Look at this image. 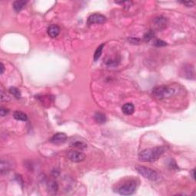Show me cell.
Wrapping results in <instances>:
<instances>
[{
  "instance_id": "6da1fadb",
  "label": "cell",
  "mask_w": 196,
  "mask_h": 196,
  "mask_svg": "<svg viewBox=\"0 0 196 196\" xmlns=\"http://www.w3.org/2000/svg\"><path fill=\"white\" fill-rule=\"evenodd\" d=\"M165 151L166 148L164 146H156L152 149H145L139 153V159L142 162H152L158 160Z\"/></svg>"
},
{
  "instance_id": "7a4b0ae2",
  "label": "cell",
  "mask_w": 196,
  "mask_h": 196,
  "mask_svg": "<svg viewBox=\"0 0 196 196\" xmlns=\"http://www.w3.org/2000/svg\"><path fill=\"white\" fill-rule=\"evenodd\" d=\"M174 88L171 87L169 86H162L156 87L152 90V94L157 99H165V98H169L175 94Z\"/></svg>"
},
{
  "instance_id": "3957f363",
  "label": "cell",
  "mask_w": 196,
  "mask_h": 196,
  "mask_svg": "<svg viewBox=\"0 0 196 196\" xmlns=\"http://www.w3.org/2000/svg\"><path fill=\"white\" fill-rule=\"evenodd\" d=\"M136 169L141 176H143V177L149 179V180L159 181L161 179V176H160L159 173H158L155 170L152 169L150 168H147V167L144 166H137Z\"/></svg>"
},
{
  "instance_id": "277c9868",
  "label": "cell",
  "mask_w": 196,
  "mask_h": 196,
  "mask_svg": "<svg viewBox=\"0 0 196 196\" xmlns=\"http://www.w3.org/2000/svg\"><path fill=\"white\" fill-rule=\"evenodd\" d=\"M137 188V183L135 181H129L118 188V192L123 195H130L134 194Z\"/></svg>"
},
{
  "instance_id": "5b68a950",
  "label": "cell",
  "mask_w": 196,
  "mask_h": 196,
  "mask_svg": "<svg viewBox=\"0 0 196 196\" xmlns=\"http://www.w3.org/2000/svg\"><path fill=\"white\" fill-rule=\"evenodd\" d=\"M68 158L74 162H80L85 159L86 155L83 152L76 150H71L68 152Z\"/></svg>"
},
{
  "instance_id": "8992f818",
  "label": "cell",
  "mask_w": 196,
  "mask_h": 196,
  "mask_svg": "<svg viewBox=\"0 0 196 196\" xmlns=\"http://www.w3.org/2000/svg\"><path fill=\"white\" fill-rule=\"evenodd\" d=\"M107 19L103 15L99 14V13H95L93 14L88 18L87 19V25H94V24H103L106 22Z\"/></svg>"
},
{
  "instance_id": "52a82bcc",
  "label": "cell",
  "mask_w": 196,
  "mask_h": 196,
  "mask_svg": "<svg viewBox=\"0 0 196 196\" xmlns=\"http://www.w3.org/2000/svg\"><path fill=\"white\" fill-rule=\"evenodd\" d=\"M167 24V20L163 16H159L153 19V27L156 30H162L166 28Z\"/></svg>"
},
{
  "instance_id": "ba28073f",
  "label": "cell",
  "mask_w": 196,
  "mask_h": 196,
  "mask_svg": "<svg viewBox=\"0 0 196 196\" xmlns=\"http://www.w3.org/2000/svg\"><path fill=\"white\" fill-rule=\"evenodd\" d=\"M67 140V136L63 133H58V134H55L51 139V142L54 144H63L65 143Z\"/></svg>"
},
{
  "instance_id": "9c48e42d",
  "label": "cell",
  "mask_w": 196,
  "mask_h": 196,
  "mask_svg": "<svg viewBox=\"0 0 196 196\" xmlns=\"http://www.w3.org/2000/svg\"><path fill=\"white\" fill-rule=\"evenodd\" d=\"M182 75L183 77H186V78L191 79L194 78V68L191 66V65H185L184 68H182Z\"/></svg>"
},
{
  "instance_id": "30bf717a",
  "label": "cell",
  "mask_w": 196,
  "mask_h": 196,
  "mask_svg": "<svg viewBox=\"0 0 196 196\" xmlns=\"http://www.w3.org/2000/svg\"><path fill=\"white\" fill-rule=\"evenodd\" d=\"M60 33V28L57 25H52L48 28V35L51 38H56Z\"/></svg>"
},
{
  "instance_id": "8fae6325",
  "label": "cell",
  "mask_w": 196,
  "mask_h": 196,
  "mask_svg": "<svg viewBox=\"0 0 196 196\" xmlns=\"http://www.w3.org/2000/svg\"><path fill=\"white\" fill-rule=\"evenodd\" d=\"M122 111L124 114L130 116V115H132L134 113L135 107H134V104H131V103H127V104H125L123 106Z\"/></svg>"
},
{
  "instance_id": "7c38bea8",
  "label": "cell",
  "mask_w": 196,
  "mask_h": 196,
  "mask_svg": "<svg viewBox=\"0 0 196 196\" xmlns=\"http://www.w3.org/2000/svg\"><path fill=\"white\" fill-rule=\"evenodd\" d=\"M48 190L49 194H55L58 191V185L55 181H50L48 184Z\"/></svg>"
},
{
  "instance_id": "4fadbf2b",
  "label": "cell",
  "mask_w": 196,
  "mask_h": 196,
  "mask_svg": "<svg viewBox=\"0 0 196 196\" xmlns=\"http://www.w3.org/2000/svg\"><path fill=\"white\" fill-rule=\"evenodd\" d=\"M26 4V1H20V0L19 1V0H18V1H16V2H14V3H13V9H14L16 12H19L25 6Z\"/></svg>"
},
{
  "instance_id": "5bb4252c",
  "label": "cell",
  "mask_w": 196,
  "mask_h": 196,
  "mask_svg": "<svg viewBox=\"0 0 196 196\" xmlns=\"http://www.w3.org/2000/svg\"><path fill=\"white\" fill-rule=\"evenodd\" d=\"M71 146L74 148H77L79 149H85L87 148V144L84 141H80V140H74L72 141L71 143Z\"/></svg>"
},
{
  "instance_id": "9a60e30c",
  "label": "cell",
  "mask_w": 196,
  "mask_h": 196,
  "mask_svg": "<svg viewBox=\"0 0 196 196\" xmlns=\"http://www.w3.org/2000/svg\"><path fill=\"white\" fill-rule=\"evenodd\" d=\"M94 119H95L96 122L101 124L104 123L106 122V120H107L105 115L104 113H101V112H97V113H95V115H94Z\"/></svg>"
},
{
  "instance_id": "2e32d148",
  "label": "cell",
  "mask_w": 196,
  "mask_h": 196,
  "mask_svg": "<svg viewBox=\"0 0 196 196\" xmlns=\"http://www.w3.org/2000/svg\"><path fill=\"white\" fill-rule=\"evenodd\" d=\"M13 116L16 119L20 121H26L28 119V116L25 113L21 111H16L13 113Z\"/></svg>"
},
{
  "instance_id": "e0dca14e",
  "label": "cell",
  "mask_w": 196,
  "mask_h": 196,
  "mask_svg": "<svg viewBox=\"0 0 196 196\" xmlns=\"http://www.w3.org/2000/svg\"><path fill=\"white\" fill-rule=\"evenodd\" d=\"M104 45H105L104 44H101V45L98 46V47L97 48V49H96L95 52H94V61H97V60L101 58V54H102V52H103V49H104Z\"/></svg>"
},
{
  "instance_id": "ac0fdd59",
  "label": "cell",
  "mask_w": 196,
  "mask_h": 196,
  "mask_svg": "<svg viewBox=\"0 0 196 196\" xmlns=\"http://www.w3.org/2000/svg\"><path fill=\"white\" fill-rule=\"evenodd\" d=\"M0 166H1V173H2V174H3V173H5L7 171H9V169H10V163L6 160L5 161L4 159H2Z\"/></svg>"
},
{
  "instance_id": "d6986e66",
  "label": "cell",
  "mask_w": 196,
  "mask_h": 196,
  "mask_svg": "<svg viewBox=\"0 0 196 196\" xmlns=\"http://www.w3.org/2000/svg\"><path fill=\"white\" fill-rule=\"evenodd\" d=\"M9 92L11 93L12 94L13 96H14L15 97H16V98H20L21 97V93L20 91H19V89H17L16 87H11L9 89Z\"/></svg>"
},
{
  "instance_id": "ffe728a7",
  "label": "cell",
  "mask_w": 196,
  "mask_h": 196,
  "mask_svg": "<svg viewBox=\"0 0 196 196\" xmlns=\"http://www.w3.org/2000/svg\"><path fill=\"white\" fill-rule=\"evenodd\" d=\"M154 36V32L152 31H147L146 34L144 35V41H149Z\"/></svg>"
},
{
  "instance_id": "44dd1931",
  "label": "cell",
  "mask_w": 196,
  "mask_h": 196,
  "mask_svg": "<svg viewBox=\"0 0 196 196\" xmlns=\"http://www.w3.org/2000/svg\"><path fill=\"white\" fill-rule=\"evenodd\" d=\"M154 45L156 46V47H163V46L166 45V42L162 40L157 39L155 40V42H154Z\"/></svg>"
},
{
  "instance_id": "7402d4cb",
  "label": "cell",
  "mask_w": 196,
  "mask_h": 196,
  "mask_svg": "<svg viewBox=\"0 0 196 196\" xmlns=\"http://www.w3.org/2000/svg\"><path fill=\"white\" fill-rule=\"evenodd\" d=\"M8 113H9L8 109L4 108V107H1V109H0V115H1V116H6Z\"/></svg>"
},
{
  "instance_id": "603a6c76",
  "label": "cell",
  "mask_w": 196,
  "mask_h": 196,
  "mask_svg": "<svg viewBox=\"0 0 196 196\" xmlns=\"http://www.w3.org/2000/svg\"><path fill=\"white\" fill-rule=\"evenodd\" d=\"M7 98H9V97L6 95V94H5V93L2 91V92L1 93V101H7V100H9V99H7Z\"/></svg>"
},
{
  "instance_id": "cb8c5ba5",
  "label": "cell",
  "mask_w": 196,
  "mask_h": 196,
  "mask_svg": "<svg viewBox=\"0 0 196 196\" xmlns=\"http://www.w3.org/2000/svg\"><path fill=\"white\" fill-rule=\"evenodd\" d=\"M182 3L183 5H186L187 7H191L194 5V2H191V1H190V2H182Z\"/></svg>"
},
{
  "instance_id": "d4e9b609",
  "label": "cell",
  "mask_w": 196,
  "mask_h": 196,
  "mask_svg": "<svg viewBox=\"0 0 196 196\" xmlns=\"http://www.w3.org/2000/svg\"><path fill=\"white\" fill-rule=\"evenodd\" d=\"M4 70H5V67H4L3 64H2V63H1V74H3Z\"/></svg>"
},
{
  "instance_id": "484cf974",
  "label": "cell",
  "mask_w": 196,
  "mask_h": 196,
  "mask_svg": "<svg viewBox=\"0 0 196 196\" xmlns=\"http://www.w3.org/2000/svg\"><path fill=\"white\" fill-rule=\"evenodd\" d=\"M194 171H195V169H193L192 171L191 172V176H192L193 179H194Z\"/></svg>"
}]
</instances>
